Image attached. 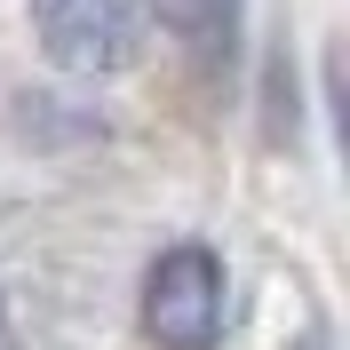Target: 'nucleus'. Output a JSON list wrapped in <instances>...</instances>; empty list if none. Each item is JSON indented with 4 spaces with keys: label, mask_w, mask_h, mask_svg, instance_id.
<instances>
[{
    "label": "nucleus",
    "mask_w": 350,
    "mask_h": 350,
    "mask_svg": "<svg viewBox=\"0 0 350 350\" xmlns=\"http://www.w3.org/2000/svg\"><path fill=\"white\" fill-rule=\"evenodd\" d=\"M231 286H223V262L215 247H167V255L144 271V334L159 350H215L223 342V319H231Z\"/></svg>",
    "instance_id": "1"
},
{
    "label": "nucleus",
    "mask_w": 350,
    "mask_h": 350,
    "mask_svg": "<svg viewBox=\"0 0 350 350\" xmlns=\"http://www.w3.org/2000/svg\"><path fill=\"white\" fill-rule=\"evenodd\" d=\"M32 32L64 72H120L135 56V0H32Z\"/></svg>",
    "instance_id": "2"
},
{
    "label": "nucleus",
    "mask_w": 350,
    "mask_h": 350,
    "mask_svg": "<svg viewBox=\"0 0 350 350\" xmlns=\"http://www.w3.org/2000/svg\"><path fill=\"white\" fill-rule=\"evenodd\" d=\"M231 16H239V0H159V24L183 32V40H231Z\"/></svg>",
    "instance_id": "3"
}]
</instances>
